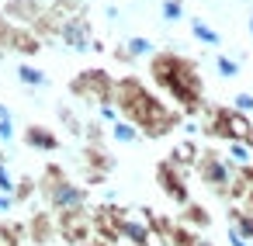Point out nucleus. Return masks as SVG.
I'll use <instances>...</instances> for the list:
<instances>
[{
	"label": "nucleus",
	"mask_w": 253,
	"mask_h": 246,
	"mask_svg": "<svg viewBox=\"0 0 253 246\" xmlns=\"http://www.w3.org/2000/svg\"><path fill=\"white\" fill-rule=\"evenodd\" d=\"M56 232L73 243V246H84L90 243V211L87 208H73V211H56Z\"/></svg>",
	"instance_id": "obj_6"
},
{
	"label": "nucleus",
	"mask_w": 253,
	"mask_h": 246,
	"mask_svg": "<svg viewBox=\"0 0 253 246\" xmlns=\"http://www.w3.org/2000/svg\"><path fill=\"white\" fill-rule=\"evenodd\" d=\"M250 35H253V18H250Z\"/></svg>",
	"instance_id": "obj_32"
},
{
	"label": "nucleus",
	"mask_w": 253,
	"mask_h": 246,
	"mask_svg": "<svg viewBox=\"0 0 253 246\" xmlns=\"http://www.w3.org/2000/svg\"><path fill=\"white\" fill-rule=\"evenodd\" d=\"M18 80H21V87H32V90L49 87V77H45L39 66H32V63H21V66H18Z\"/></svg>",
	"instance_id": "obj_14"
},
{
	"label": "nucleus",
	"mask_w": 253,
	"mask_h": 246,
	"mask_svg": "<svg viewBox=\"0 0 253 246\" xmlns=\"http://www.w3.org/2000/svg\"><path fill=\"white\" fill-rule=\"evenodd\" d=\"M18 139V132H14V118H0V142H14Z\"/></svg>",
	"instance_id": "obj_25"
},
{
	"label": "nucleus",
	"mask_w": 253,
	"mask_h": 246,
	"mask_svg": "<svg viewBox=\"0 0 253 246\" xmlns=\"http://www.w3.org/2000/svg\"><path fill=\"white\" fill-rule=\"evenodd\" d=\"M97 118H101V122H108V125H111V122H118V118H122V115H118V108H115V104H111V101H108V104H97Z\"/></svg>",
	"instance_id": "obj_27"
},
{
	"label": "nucleus",
	"mask_w": 253,
	"mask_h": 246,
	"mask_svg": "<svg viewBox=\"0 0 253 246\" xmlns=\"http://www.w3.org/2000/svg\"><path fill=\"white\" fill-rule=\"evenodd\" d=\"M149 73H153V83H156L160 90H167L184 111H198L201 94H205V83H201L198 66H194L187 56L153 52V59H149Z\"/></svg>",
	"instance_id": "obj_2"
},
{
	"label": "nucleus",
	"mask_w": 253,
	"mask_h": 246,
	"mask_svg": "<svg viewBox=\"0 0 253 246\" xmlns=\"http://www.w3.org/2000/svg\"><path fill=\"white\" fill-rule=\"evenodd\" d=\"M70 90H73V97H80V101L108 104V101H111V90H115V77H111L108 70H84V73L73 77Z\"/></svg>",
	"instance_id": "obj_4"
},
{
	"label": "nucleus",
	"mask_w": 253,
	"mask_h": 246,
	"mask_svg": "<svg viewBox=\"0 0 253 246\" xmlns=\"http://www.w3.org/2000/svg\"><path fill=\"white\" fill-rule=\"evenodd\" d=\"M194 246H215V243H208V239H201V236H198V243H194Z\"/></svg>",
	"instance_id": "obj_31"
},
{
	"label": "nucleus",
	"mask_w": 253,
	"mask_h": 246,
	"mask_svg": "<svg viewBox=\"0 0 253 246\" xmlns=\"http://www.w3.org/2000/svg\"><path fill=\"white\" fill-rule=\"evenodd\" d=\"M191 35H194L198 42H205V45H222V35H218L208 21H201V18L191 21Z\"/></svg>",
	"instance_id": "obj_18"
},
{
	"label": "nucleus",
	"mask_w": 253,
	"mask_h": 246,
	"mask_svg": "<svg viewBox=\"0 0 253 246\" xmlns=\"http://www.w3.org/2000/svg\"><path fill=\"white\" fill-rule=\"evenodd\" d=\"M229 225L243 236V239H250L253 243V211H246V208H229Z\"/></svg>",
	"instance_id": "obj_13"
},
{
	"label": "nucleus",
	"mask_w": 253,
	"mask_h": 246,
	"mask_svg": "<svg viewBox=\"0 0 253 246\" xmlns=\"http://www.w3.org/2000/svg\"><path fill=\"white\" fill-rule=\"evenodd\" d=\"M156 184L163 187V194L180 208V205H187L191 201V191H187V180H184V170L177 166V163H170V160H163L160 166H156Z\"/></svg>",
	"instance_id": "obj_7"
},
{
	"label": "nucleus",
	"mask_w": 253,
	"mask_h": 246,
	"mask_svg": "<svg viewBox=\"0 0 253 246\" xmlns=\"http://www.w3.org/2000/svg\"><path fill=\"white\" fill-rule=\"evenodd\" d=\"M225 160L239 170V166H250V163H253V153H250L239 139H229V142H225Z\"/></svg>",
	"instance_id": "obj_16"
},
{
	"label": "nucleus",
	"mask_w": 253,
	"mask_h": 246,
	"mask_svg": "<svg viewBox=\"0 0 253 246\" xmlns=\"http://www.w3.org/2000/svg\"><path fill=\"white\" fill-rule=\"evenodd\" d=\"M39 191L45 194V201L52 205V211L87 208V191H84L80 184H70L56 163H52V166H45V173H42V180H39Z\"/></svg>",
	"instance_id": "obj_3"
},
{
	"label": "nucleus",
	"mask_w": 253,
	"mask_h": 246,
	"mask_svg": "<svg viewBox=\"0 0 253 246\" xmlns=\"http://www.w3.org/2000/svg\"><path fill=\"white\" fill-rule=\"evenodd\" d=\"M111 139L118 142V146H135L142 135H139V128L132 125V122H125V118H118V122H111Z\"/></svg>",
	"instance_id": "obj_15"
},
{
	"label": "nucleus",
	"mask_w": 253,
	"mask_h": 246,
	"mask_svg": "<svg viewBox=\"0 0 253 246\" xmlns=\"http://www.w3.org/2000/svg\"><path fill=\"white\" fill-rule=\"evenodd\" d=\"M215 70H218L222 80H236V77H239V63L229 59V56H215Z\"/></svg>",
	"instance_id": "obj_21"
},
{
	"label": "nucleus",
	"mask_w": 253,
	"mask_h": 246,
	"mask_svg": "<svg viewBox=\"0 0 253 246\" xmlns=\"http://www.w3.org/2000/svg\"><path fill=\"white\" fill-rule=\"evenodd\" d=\"M14 25L7 21V14H0V45H11V39H14Z\"/></svg>",
	"instance_id": "obj_26"
},
{
	"label": "nucleus",
	"mask_w": 253,
	"mask_h": 246,
	"mask_svg": "<svg viewBox=\"0 0 253 246\" xmlns=\"http://www.w3.org/2000/svg\"><path fill=\"white\" fill-rule=\"evenodd\" d=\"M84 156H87V177H90V184H101V180L111 173V166H115L111 156H108L101 146H90Z\"/></svg>",
	"instance_id": "obj_11"
},
{
	"label": "nucleus",
	"mask_w": 253,
	"mask_h": 246,
	"mask_svg": "<svg viewBox=\"0 0 253 246\" xmlns=\"http://www.w3.org/2000/svg\"><path fill=\"white\" fill-rule=\"evenodd\" d=\"M28 239L35 246H49L56 239V215L52 211H35L28 218Z\"/></svg>",
	"instance_id": "obj_8"
},
{
	"label": "nucleus",
	"mask_w": 253,
	"mask_h": 246,
	"mask_svg": "<svg viewBox=\"0 0 253 246\" xmlns=\"http://www.w3.org/2000/svg\"><path fill=\"white\" fill-rule=\"evenodd\" d=\"M11 208H14V198L11 194H0V215H7Z\"/></svg>",
	"instance_id": "obj_29"
},
{
	"label": "nucleus",
	"mask_w": 253,
	"mask_h": 246,
	"mask_svg": "<svg viewBox=\"0 0 253 246\" xmlns=\"http://www.w3.org/2000/svg\"><path fill=\"white\" fill-rule=\"evenodd\" d=\"M21 139H25L28 149H39V153H56L59 149V135L52 128H45V125H28Z\"/></svg>",
	"instance_id": "obj_9"
},
{
	"label": "nucleus",
	"mask_w": 253,
	"mask_h": 246,
	"mask_svg": "<svg viewBox=\"0 0 253 246\" xmlns=\"http://www.w3.org/2000/svg\"><path fill=\"white\" fill-rule=\"evenodd\" d=\"M167 243H170V246H194V243H198V232H194V229H187V225H180V222H173V229H170Z\"/></svg>",
	"instance_id": "obj_19"
},
{
	"label": "nucleus",
	"mask_w": 253,
	"mask_h": 246,
	"mask_svg": "<svg viewBox=\"0 0 253 246\" xmlns=\"http://www.w3.org/2000/svg\"><path fill=\"white\" fill-rule=\"evenodd\" d=\"M177 222L198 232V229H208V225H211V215H208V208H205V205L187 201V205H180V218H177Z\"/></svg>",
	"instance_id": "obj_12"
},
{
	"label": "nucleus",
	"mask_w": 253,
	"mask_h": 246,
	"mask_svg": "<svg viewBox=\"0 0 253 246\" xmlns=\"http://www.w3.org/2000/svg\"><path fill=\"white\" fill-rule=\"evenodd\" d=\"M11 49H18V52L32 56V52H39V39H35L32 32H14V39H11Z\"/></svg>",
	"instance_id": "obj_20"
},
{
	"label": "nucleus",
	"mask_w": 253,
	"mask_h": 246,
	"mask_svg": "<svg viewBox=\"0 0 253 246\" xmlns=\"http://www.w3.org/2000/svg\"><path fill=\"white\" fill-rule=\"evenodd\" d=\"M118 239H128L132 246H149L153 243V232H149V225L142 222V218H122L118 222Z\"/></svg>",
	"instance_id": "obj_10"
},
{
	"label": "nucleus",
	"mask_w": 253,
	"mask_h": 246,
	"mask_svg": "<svg viewBox=\"0 0 253 246\" xmlns=\"http://www.w3.org/2000/svg\"><path fill=\"white\" fill-rule=\"evenodd\" d=\"M111 104H118V115L125 122H132L139 128V135H149V139H163L167 132H173L180 125V115L173 108H167L153 90H146V83L139 77L115 80Z\"/></svg>",
	"instance_id": "obj_1"
},
{
	"label": "nucleus",
	"mask_w": 253,
	"mask_h": 246,
	"mask_svg": "<svg viewBox=\"0 0 253 246\" xmlns=\"http://www.w3.org/2000/svg\"><path fill=\"white\" fill-rule=\"evenodd\" d=\"M156 52V45L146 39V35H132L128 42H125V56L128 59H146V56H153Z\"/></svg>",
	"instance_id": "obj_17"
},
{
	"label": "nucleus",
	"mask_w": 253,
	"mask_h": 246,
	"mask_svg": "<svg viewBox=\"0 0 253 246\" xmlns=\"http://www.w3.org/2000/svg\"><path fill=\"white\" fill-rule=\"evenodd\" d=\"M14 191V173L7 170V163L0 160V194H11Z\"/></svg>",
	"instance_id": "obj_24"
},
{
	"label": "nucleus",
	"mask_w": 253,
	"mask_h": 246,
	"mask_svg": "<svg viewBox=\"0 0 253 246\" xmlns=\"http://www.w3.org/2000/svg\"><path fill=\"white\" fill-rule=\"evenodd\" d=\"M160 14H163V21H180L184 18V0H163Z\"/></svg>",
	"instance_id": "obj_22"
},
{
	"label": "nucleus",
	"mask_w": 253,
	"mask_h": 246,
	"mask_svg": "<svg viewBox=\"0 0 253 246\" xmlns=\"http://www.w3.org/2000/svg\"><path fill=\"white\" fill-rule=\"evenodd\" d=\"M225 239H229V246H253V243H250V239H243V236H239L232 225L225 229Z\"/></svg>",
	"instance_id": "obj_28"
},
{
	"label": "nucleus",
	"mask_w": 253,
	"mask_h": 246,
	"mask_svg": "<svg viewBox=\"0 0 253 246\" xmlns=\"http://www.w3.org/2000/svg\"><path fill=\"white\" fill-rule=\"evenodd\" d=\"M229 108H232V111H239V115H253V94H246V90H243V94H236Z\"/></svg>",
	"instance_id": "obj_23"
},
{
	"label": "nucleus",
	"mask_w": 253,
	"mask_h": 246,
	"mask_svg": "<svg viewBox=\"0 0 253 246\" xmlns=\"http://www.w3.org/2000/svg\"><path fill=\"white\" fill-rule=\"evenodd\" d=\"M243 205H246V211H253V184L246 187V194H243Z\"/></svg>",
	"instance_id": "obj_30"
},
{
	"label": "nucleus",
	"mask_w": 253,
	"mask_h": 246,
	"mask_svg": "<svg viewBox=\"0 0 253 246\" xmlns=\"http://www.w3.org/2000/svg\"><path fill=\"white\" fill-rule=\"evenodd\" d=\"M194 166H198L201 180H205L211 191H218V194H225L229 180L236 177V166H232V163H229L222 153H215V149H205V153H198Z\"/></svg>",
	"instance_id": "obj_5"
}]
</instances>
